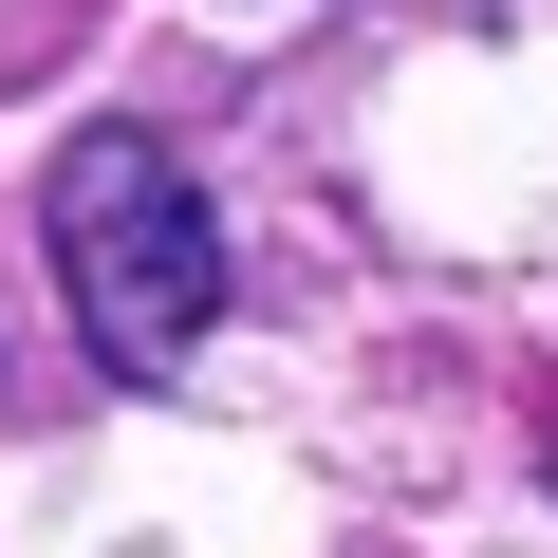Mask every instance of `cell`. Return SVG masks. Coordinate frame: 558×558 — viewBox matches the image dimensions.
Wrapping results in <instances>:
<instances>
[{"label": "cell", "instance_id": "1", "mask_svg": "<svg viewBox=\"0 0 558 558\" xmlns=\"http://www.w3.org/2000/svg\"><path fill=\"white\" fill-rule=\"evenodd\" d=\"M38 260H57V299H75V336H94L112 373H186L205 317H223V205H205V168H186L149 112H94V131L57 149Z\"/></svg>", "mask_w": 558, "mask_h": 558}]
</instances>
